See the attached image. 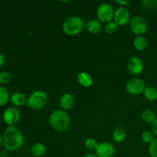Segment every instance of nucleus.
Wrapping results in <instances>:
<instances>
[{"label": "nucleus", "instance_id": "nucleus-16", "mask_svg": "<svg viewBox=\"0 0 157 157\" xmlns=\"http://www.w3.org/2000/svg\"><path fill=\"white\" fill-rule=\"evenodd\" d=\"M78 81L79 84L84 87H90L93 84V78L86 72H80L78 74Z\"/></svg>", "mask_w": 157, "mask_h": 157}, {"label": "nucleus", "instance_id": "nucleus-8", "mask_svg": "<svg viewBox=\"0 0 157 157\" xmlns=\"http://www.w3.org/2000/svg\"><path fill=\"white\" fill-rule=\"evenodd\" d=\"M20 112L16 107H8L3 113V121L8 127L15 126L18 123L20 120Z\"/></svg>", "mask_w": 157, "mask_h": 157}, {"label": "nucleus", "instance_id": "nucleus-13", "mask_svg": "<svg viewBox=\"0 0 157 157\" xmlns=\"http://www.w3.org/2000/svg\"><path fill=\"white\" fill-rule=\"evenodd\" d=\"M10 101L15 107H21L27 103V98L21 92H15L10 97Z\"/></svg>", "mask_w": 157, "mask_h": 157}, {"label": "nucleus", "instance_id": "nucleus-17", "mask_svg": "<svg viewBox=\"0 0 157 157\" xmlns=\"http://www.w3.org/2000/svg\"><path fill=\"white\" fill-rule=\"evenodd\" d=\"M31 153L35 157H41L46 153V147L41 143H36L31 148Z\"/></svg>", "mask_w": 157, "mask_h": 157}, {"label": "nucleus", "instance_id": "nucleus-7", "mask_svg": "<svg viewBox=\"0 0 157 157\" xmlns=\"http://www.w3.org/2000/svg\"><path fill=\"white\" fill-rule=\"evenodd\" d=\"M146 87H147L144 81L140 78H132L126 84L127 92L133 95H139L144 93Z\"/></svg>", "mask_w": 157, "mask_h": 157}, {"label": "nucleus", "instance_id": "nucleus-29", "mask_svg": "<svg viewBox=\"0 0 157 157\" xmlns=\"http://www.w3.org/2000/svg\"><path fill=\"white\" fill-rule=\"evenodd\" d=\"M4 63H5L4 55H3L2 53H0V67H2V65L4 64Z\"/></svg>", "mask_w": 157, "mask_h": 157}, {"label": "nucleus", "instance_id": "nucleus-28", "mask_svg": "<svg viewBox=\"0 0 157 157\" xmlns=\"http://www.w3.org/2000/svg\"><path fill=\"white\" fill-rule=\"evenodd\" d=\"M115 2H116L117 4H119L121 5V6H122V7H124V6L129 4V3H130V1H129V0H127V1H115Z\"/></svg>", "mask_w": 157, "mask_h": 157}, {"label": "nucleus", "instance_id": "nucleus-26", "mask_svg": "<svg viewBox=\"0 0 157 157\" xmlns=\"http://www.w3.org/2000/svg\"><path fill=\"white\" fill-rule=\"evenodd\" d=\"M149 153L151 157H157V139H155L149 147Z\"/></svg>", "mask_w": 157, "mask_h": 157}, {"label": "nucleus", "instance_id": "nucleus-6", "mask_svg": "<svg viewBox=\"0 0 157 157\" xmlns=\"http://www.w3.org/2000/svg\"><path fill=\"white\" fill-rule=\"evenodd\" d=\"M114 12L113 7L108 3H102L99 6L97 10L98 18L104 23H108L113 18Z\"/></svg>", "mask_w": 157, "mask_h": 157}, {"label": "nucleus", "instance_id": "nucleus-19", "mask_svg": "<svg viewBox=\"0 0 157 157\" xmlns=\"http://www.w3.org/2000/svg\"><path fill=\"white\" fill-rule=\"evenodd\" d=\"M144 95L147 101H155L157 100V90L153 87H147L144 91Z\"/></svg>", "mask_w": 157, "mask_h": 157}, {"label": "nucleus", "instance_id": "nucleus-20", "mask_svg": "<svg viewBox=\"0 0 157 157\" xmlns=\"http://www.w3.org/2000/svg\"><path fill=\"white\" fill-rule=\"evenodd\" d=\"M10 100L9 90L5 87H0V106H5Z\"/></svg>", "mask_w": 157, "mask_h": 157}, {"label": "nucleus", "instance_id": "nucleus-25", "mask_svg": "<svg viewBox=\"0 0 157 157\" xmlns=\"http://www.w3.org/2000/svg\"><path fill=\"white\" fill-rule=\"evenodd\" d=\"M12 80V75L8 71H2L0 73V84H6Z\"/></svg>", "mask_w": 157, "mask_h": 157}, {"label": "nucleus", "instance_id": "nucleus-4", "mask_svg": "<svg viewBox=\"0 0 157 157\" xmlns=\"http://www.w3.org/2000/svg\"><path fill=\"white\" fill-rule=\"evenodd\" d=\"M48 95L43 90H35L32 92L27 99L26 106L32 110H38L46 106L48 103Z\"/></svg>", "mask_w": 157, "mask_h": 157}, {"label": "nucleus", "instance_id": "nucleus-31", "mask_svg": "<svg viewBox=\"0 0 157 157\" xmlns=\"http://www.w3.org/2000/svg\"><path fill=\"white\" fill-rule=\"evenodd\" d=\"M3 144V140H2V136H1V134H0V146L2 145V144Z\"/></svg>", "mask_w": 157, "mask_h": 157}, {"label": "nucleus", "instance_id": "nucleus-23", "mask_svg": "<svg viewBox=\"0 0 157 157\" xmlns=\"http://www.w3.org/2000/svg\"><path fill=\"white\" fill-rule=\"evenodd\" d=\"M98 145V144L96 140L93 139V138H88L84 142V147L88 150H95Z\"/></svg>", "mask_w": 157, "mask_h": 157}, {"label": "nucleus", "instance_id": "nucleus-3", "mask_svg": "<svg viewBox=\"0 0 157 157\" xmlns=\"http://www.w3.org/2000/svg\"><path fill=\"white\" fill-rule=\"evenodd\" d=\"M85 27V23L82 18L77 15H72L64 21L63 31L67 35H76L81 33Z\"/></svg>", "mask_w": 157, "mask_h": 157}, {"label": "nucleus", "instance_id": "nucleus-10", "mask_svg": "<svg viewBox=\"0 0 157 157\" xmlns=\"http://www.w3.org/2000/svg\"><path fill=\"white\" fill-rule=\"evenodd\" d=\"M114 22L117 25H126L130 21V11L125 7H120L114 12Z\"/></svg>", "mask_w": 157, "mask_h": 157}, {"label": "nucleus", "instance_id": "nucleus-1", "mask_svg": "<svg viewBox=\"0 0 157 157\" xmlns=\"http://www.w3.org/2000/svg\"><path fill=\"white\" fill-rule=\"evenodd\" d=\"M3 145L9 151H15L22 147L24 136L21 132L15 126L7 127L2 135Z\"/></svg>", "mask_w": 157, "mask_h": 157}, {"label": "nucleus", "instance_id": "nucleus-21", "mask_svg": "<svg viewBox=\"0 0 157 157\" xmlns=\"http://www.w3.org/2000/svg\"><path fill=\"white\" fill-rule=\"evenodd\" d=\"M141 117H142V119L146 123H149V124H153V121L156 120L155 113L151 110H149V109L144 110L141 113Z\"/></svg>", "mask_w": 157, "mask_h": 157}, {"label": "nucleus", "instance_id": "nucleus-18", "mask_svg": "<svg viewBox=\"0 0 157 157\" xmlns=\"http://www.w3.org/2000/svg\"><path fill=\"white\" fill-rule=\"evenodd\" d=\"M133 46L137 51L145 50L147 47V40L142 35L136 36L133 41Z\"/></svg>", "mask_w": 157, "mask_h": 157}, {"label": "nucleus", "instance_id": "nucleus-12", "mask_svg": "<svg viewBox=\"0 0 157 157\" xmlns=\"http://www.w3.org/2000/svg\"><path fill=\"white\" fill-rule=\"evenodd\" d=\"M75 104V98L71 94L66 93L63 95L60 100V105L64 110H68L73 107Z\"/></svg>", "mask_w": 157, "mask_h": 157}, {"label": "nucleus", "instance_id": "nucleus-2", "mask_svg": "<svg viewBox=\"0 0 157 157\" xmlns=\"http://www.w3.org/2000/svg\"><path fill=\"white\" fill-rule=\"evenodd\" d=\"M51 127L58 132H65L70 127V118L67 111L64 110H56L52 112L49 117Z\"/></svg>", "mask_w": 157, "mask_h": 157}, {"label": "nucleus", "instance_id": "nucleus-32", "mask_svg": "<svg viewBox=\"0 0 157 157\" xmlns=\"http://www.w3.org/2000/svg\"><path fill=\"white\" fill-rule=\"evenodd\" d=\"M0 10H1V6H0Z\"/></svg>", "mask_w": 157, "mask_h": 157}, {"label": "nucleus", "instance_id": "nucleus-30", "mask_svg": "<svg viewBox=\"0 0 157 157\" xmlns=\"http://www.w3.org/2000/svg\"><path fill=\"white\" fill-rule=\"evenodd\" d=\"M84 157H98L96 154H93V153H89V154L85 155Z\"/></svg>", "mask_w": 157, "mask_h": 157}, {"label": "nucleus", "instance_id": "nucleus-11", "mask_svg": "<svg viewBox=\"0 0 157 157\" xmlns=\"http://www.w3.org/2000/svg\"><path fill=\"white\" fill-rule=\"evenodd\" d=\"M144 64L142 60L138 57H132L127 62V69L132 75H138L144 71Z\"/></svg>", "mask_w": 157, "mask_h": 157}, {"label": "nucleus", "instance_id": "nucleus-15", "mask_svg": "<svg viewBox=\"0 0 157 157\" xmlns=\"http://www.w3.org/2000/svg\"><path fill=\"white\" fill-rule=\"evenodd\" d=\"M85 29L88 32L91 34H98L101 32V24L98 20H89L85 23Z\"/></svg>", "mask_w": 157, "mask_h": 157}, {"label": "nucleus", "instance_id": "nucleus-27", "mask_svg": "<svg viewBox=\"0 0 157 157\" xmlns=\"http://www.w3.org/2000/svg\"><path fill=\"white\" fill-rule=\"evenodd\" d=\"M152 130L153 134L157 136V118H156V120L152 124Z\"/></svg>", "mask_w": 157, "mask_h": 157}, {"label": "nucleus", "instance_id": "nucleus-14", "mask_svg": "<svg viewBox=\"0 0 157 157\" xmlns=\"http://www.w3.org/2000/svg\"><path fill=\"white\" fill-rule=\"evenodd\" d=\"M126 136H127V130L122 126L116 127L113 130V135H112L113 140L117 144L122 143L126 139Z\"/></svg>", "mask_w": 157, "mask_h": 157}, {"label": "nucleus", "instance_id": "nucleus-5", "mask_svg": "<svg viewBox=\"0 0 157 157\" xmlns=\"http://www.w3.org/2000/svg\"><path fill=\"white\" fill-rule=\"evenodd\" d=\"M130 29L133 34L137 36L146 33L148 29L147 21L141 16H135L130 21Z\"/></svg>", "mask_w": 157, "mask_h": 157}, {"label": "nucleus", "instance_id": "nucleus-9", "mask_svg": "<svg viewBox=\"0 0 157 157\" xmlns=\"http://www.w3.org/2000/svg\"><path fill=\"white\" fill-rule=\"evenodd\" d=\"M95 153L98 157H113L115 154V148L110 143L101 142L98 144Z\"/></svg>", "mask_w": 157, "mask_h": 157}, {"label": "nucleus", "instance_id": "nucleus-22", "mask_svg": "<svg viewBox=\"0 0 157 157\" xmlns=\"http://www.w3.org/2000/svg\"><path fill=\"white\" fill-rule=\"evenodd\" d=\"M141 139H142L143 142L145 144H151L153 140H154V134L153 132L150 131H144L143 132L142 135H141Z\"/></svg>", "mask_w": 157, "mask_h": 157}, {"label": "nucleus", "instance_id": "nucleus-24", "mask_svg": "<svg viewBox=\"0 0 157 157\" xmlns=\"http://www.w3.org/2000/svg\"><path fill=\"white\" fill-rule=\"evenodd\" d=\"M118 25L116 22L114 21H110V22L107 23L105 25V32L108 34H113L117 32V30Z\"/></svg>", "mask_w": 157, "mask_h": 157}]
</instances>
